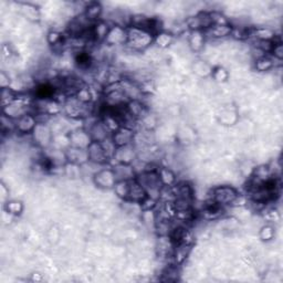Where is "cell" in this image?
I'll list each match as a JSON object with an SVG mask.
<instances>
[{
  "label": "cell",
  "mask_w": 283,
  "mask_h": 283,
  "mask_svg": "<svg viewBox=\"0 0 283 283\" xmlns=\"http://www.w3.org/2000/svg\"><path fill=\"white\" fill-rule=\"evenodd\" d=\"M212 76L217 82H225V81L228 80L229 74H228L227 70L221 68V66H218V68H216V69L213 70Z\"/></svg>",
  "instance_id": "836d02e7"
},
{
  "label": "cell",
  "mask_w": 283,
  "mask_h": 283,
  "mask_svg": "<svg viewBox=\"0 0 283 283\" xmlns=\"http://www.w3.org/2000/svg\"><path fill=\"white\" fill-rule=\"evenodd\" d=\"M163 281L175 282L178 280V270L177 266H169L167 269L163 272Z\"/></svg>",
  "instance_id": "4dcf8cb0"
},
{
  "label": "cell",
  "mask_w": 283,
  "mask_h": 283,
  "mask_svg": "<svg viewBox=\"0 0 283 283\" xmlns=\"http://www.w3.org/2000/svg\"><path fill=\"white\" fill-rule=\"evenodd\" d=\"M186 25L192 31H206V30L212 27L213 22L209 12L202 11L188 18Z\"/></svg>",
  "instance_id": "3957f363"
},
{
  "label": "cell",
  "mask_w": 283,
  "mask_h": 283,
  "mask_svg": "<svg viewBox=\"0 0 283 283\" xmlns=\"http://www.w3.org/2000/svg\"><path fill=\"white\" fill-rule=\"evenodd\" d=\"M250 37H254L257 41H274L277 35L270 28H254L251 29Z\"/></svg>",
  "instance_id": "603a6c76"
},
{
  "label": "cell",
  "mask_w": 283,
  "mask_h": 283,
  "mask_svg": "<svg viewBox=\"0 0 283 283\" xmlns=\"http://www.w3.org/2000/svg\"><path fill=\"white\" fill-rule=\"evenodd\" d=\"M126 111L128 114L135 120H142L147 115V109L141 100H132L126 104Z\"/></svg>",
  "instance_id": "9a60e30c"
},
{
  "label": "cell",
  "mask_w": 283,
  "mask_h": 283,
  "mask_svg": "<svg viewBox=\"0 0 283 283\" xmlns=\"http://www.w3.org/2000/svg\"><path fill=\"white\" fill-rule=\"evenodd\" d=\"M117 181H132L136 178L135 169L131 164L117 163V165L113 168Z\"/></svg>",
  "instance_id": "4fadbf2b"
},
{
  "label": "cell",
  "mask_w": 283,
  "mask_h": 283,
  "mask_svg": "<svg viewBox=\"0 0 283 283\" xmlns=\"http://www.w3.org/2000/svg\"><path fill=\"white\" fill-rule=\"evenodd\" d=\"M134 140V131L127 127H120L117 131L113 133L112 141L115 144L116 148L125 145H130Z\"/></svg>",
  "instance_id": "9c48e42d"
},
{
  "label": "cell",
  "mask_w": 283,
  "mask_h": 283,
  "mask_svg": "<svg viewBox=\"0 0 283 283\" xmlns=\"http://www.w3.org/2000/svg\"><path fill=\"white\" fill-rule=\"evenodd\" d=\"M190 251H192V244L181 243L174 245V249L172 252V258L175 266L182 265L187 259Z\"/></svg>",
  "instance_id": "7c38bea8"
},
{
  "label": "cell",
  "mask_w": 283,
  "mask_h": 283,
  "mask_svg": "<svg viewBox=\"0 0 283 283\" xmlns=\"http://www.w3.org/2000/svg\"><path fill=\"white\" fill-rule=\"evenodd\" d=\"M87 154H89V162L97 165H103L110 159L101 142H92L87 147Z\"/></svg>",
  "instance_id": "277c9868"
},
{
  "label": "cell",
  "mask_w": 283,
  "mask_h": 283,
  "mask_svg": "<svg viewBox=\"0 0 283 283\" xmlns=\"http://www.w3.org/2000/svg\"><path fill=\"white\" fill-rule=\"evenodd\" d=\"M70 143L73 147L87 148L92 143V140L86 130H78L71 133Z\"/></svg>",
  "instance_id": "5bb4252c"
},
{
  "label": "cell",
  "mask_w": 283,
  "mask_h": 283,
  "mask_svg": "<svg viewBox=\"0 0 283 283\" xmlns=\"http://www.w3.org/2000/svg\"><path fill=\"white\" fill-rule=\"evenodd\" d=\"M21 9L22 12L25 17L30 20H33V21H37V20L40 19V13L39 10L35 8V6L31 3H23L21 4Z\"/></svg>",
  "instance_id": "83f0119b"
},
{
  "label": "cell",
  "mask_w": 283,
  "mask_h": 283,
  "mask_svg": "<svg viewBox=\"0 0 283 283\" xmlns=\"http://www.w3.org/2000/svg\"><path fill=\"white\" fill-rule=\"evenodd\" d=\"M154 35L147 30L136 27L127 28L126 45L134 51H144L154 43Z\"/></svg>",
  "instance_id": "6da1fadb"
},
{
  "label": "cell",
  "mask_w": 283,
  "mask_h": 283,
  "mask_svg": "<svg viewBox=\"0 0 283 283\" xmlns=\"http://www.w3.org/2000/svg\"><path fill=\"white\" fill-rule=\"evenodd\" d=\"M74 96L79 101L83 102V103H91L92 97H93V95H92V91L85 85L83 87H81V89L76 92V94Z\"/></svg>",
  "instance_id": "1f68e13d"
},
{
  "label": "cell",
  "mask_w": 283,
  "mask_h": 283,
  "mask_svg": "<svg viewBox=\"0 0 283 283\" xmlns=\"http://www.w3.org/2000/svg\"><path fill=\"white\" fill-rule=\"evenodd\" d=\"M114 158L116 159L117 163L131 164L134 161V158H135V152H134L132 144L122 147H117L114 154Z\"/></svg>",
  "instance_id": "ac0fdd59"
},
{
  "label": "cell",
  "mask_w": 283,
  "mask_h": 283,
  "mask_svg": "<svg viewBox=\"0 0 283 283\" xmlns=\"http://www.w3.org/2000/svg\"><path fill=\"white\" fill-rule=\"evenodd\" d=\"M117 179L115 177L114 171L111 169H102L94 175V183L99 188L111 189L114 188Z\"/></svg>",
  "instance_id": "5b68a950"
},
{
  "label": "cell",
  "mask_w": 283,
  "mask_h": 283,
  "mask_svg": "<svg viewBox=\"0 0 283 283\" xmlns=\"http://www.w3.org/2000/svg\"><path fill=\"white\" fill-rule=\"evenodd\" d=\"M158 175H159V179L163 184V186L165 187H173L175 184H176V175L167 167H159L157 169Z\"/></svg>",
  "instance_id": "cb8c5ba5"
},
{
  "label": "cell",
  "mask_w": 283,
  "mask_h": 283,
  "mask_svg": "<svg viewBox=\"0 0 283 283\" xmlns=\"http://www.w3.org/2000/svg\"><path fill=\"white\" fill-rule=\"evenodd\" d=\"M146 196V192L142 185L136 179H132L130 182V193H128L127 202L140 204Z\"/></svg>",
  "instance_id": "2e32d148"
},
{
  "label": "cell",
  "mask_w": 283,
  "mask_h": 283,
  "mask_svg": "<svg viewBox=\"0 0 283 283\" xmlns=\"http://www.w3.org/2000/svg\"><path fill=\"white\" fill-rule=\"evenodd\" d=\"M103 12V8L99 2H90L84 7L83 14L90 22L95 23L101 20V16Z\"/></svg>",
  "instance_id": "44dd1931"
},
{
  "label": "cell",
  "mask_w": 283,
  "mask_h": 283,
  "mask_svg": "<svg viewBox=\"0 0 283 283\" xmlns=\"http://www.w3.org/2000/svg\"><path fill=\"white\" fill-rule=\"evenodd\" d=\"M275 237V229L271 226H265L260 230V238L264 241H269Z\"/></svg>",
  "instance_id": "e575fe53"
},
{
  "label": "cell",
  "mask_w": 283,
  "mask_h": 283,
  "mask_svg": "<svg viewBox=\"0 0 283 283\" xmlns=\"http://www.w3.org/2000/svg\"><path fill=\"white\" fill-rule=\"evenodd\" d=\"M275 66V62L274 60H272L270 56L268 55H264V56H260L256 60L255 62V68L257 71L259 72H266V71H269Z\"/></svg>",
  "instance_id": "484cf974"
},
{
  "label": "cell",
  "mask_w": 283,
  "mask_h": 283,
  "mask_svg": "<svg viewBox=\"0 0 283 283\" xmlns=\"http://www.w3.org/2000/svg\"><path fill=\"white\" fill-rule=\"evenodd\" d=\"M205 38L206 35L204 31H190L188 38L189 47L195 52H199V51L203 50L205 45Z\"/></svg>",
  "instance_id": "7402d4cb"
},
{
  "label": "cell",
  "mask_w": 283,
  "mask_h": 283,
  "mask_svg": "<svg viewBox=\"0 0 283 283\" xmlns=\"http://www.w3.org/2000/svg\"><path fill=\"white\" fill-rule=\"evenodd\" d=\"M238 196H239V194L238 192H237V189H235L234 187L218 186L213 189L210 199H212L214 203L218 204L219 206L226 207V206L234 205L235 200Z\"/></svg>",
  "instance_id": "7a4b0ae2"
},
{
  "label": "cell",
  "mask_w": 283,
  "mask_h": 283,
  "mask_svg": "<svg viewBox=\"0 0 283 283\" xmlns=\"http://www.w3.org/2000/svg\"><path fill=\"white\" fill-rule=\"evenodd\" d=\"M66 161L70 162L73 165H83L86 162H89V154H87V148H80L71 146L68 151L65 152Z\"/></svg>",
  "instance_id": "52a82bcc"
},
{
  "label": "cell",
  "mask_w": 283,
  "mask_h": 283,
  "mask_svg": "<svg viewBox=\"0 0 283 283\" xmlns=\"http://www.w3.org/2000/svg\"><path fill=\"white\" fill-rule=\"evenodd\" d=\"M231 31H233V25L230 23L228 24H218V25H212L209 29L206 30L205 35H209V37L215 38V39H220L228 37L231 35Z\"/></svg>",
  "instance_id": "d6986e66"
},
{
  "label": "cell",
  "mask_w": 283,
  "mask_h": 283,
  "mask_svg": "<svg viewBox=\"0 0 283 283\" xmlns=\"http://www.w3.org/2000/svg\"><path fill=\"white\" fill-rule=\"evenodd\" d=\"M6 210L10 215H20L23 210V205L17 200H12L6 205Z\"/></svg>",
  "instance_id": "d6a6232c"
},
{
  "label": "cell",
  "mask_w": 283,
  "mask_h": 283,
  "mask_svg": "<svg viewBox=\"0 0 283 283\" xmlns=\"http://www.w3.org/2000/svg\"><path fill=\"white\" fill-rule=\"evenodd\" d=\"M48 42L53 45V47H62L64 44V37L63 34L59 32V31H55V30H52V31H50L48 33Z\"/></svg>",
  "instance_id": "f546056e"
},
{
  "label": "cell",
  "mask_w": 283,
  "mask_h": 283,
  "mask_svg": "<svg viewBox=\"0 0 283 283\" xmlns=\"http://www.w3.org/2000/svg\"><path fill=\"white\" fill-rule=\"evenodd\" d=\"M37 124L38 122L34 114H32V113H27V114H24L16 121V131L21 134L32 133Z\"/></svg>",
  "instance_id": "8fae6325"
},
{
  "label": "cell",
  "mask_w": 283,
  "mask_h": 283,
  "mask_svg": "<svg viewBox=\"0 0 283 283\" xmlns=\"http://www.w3.org/2000/svg\"><path fill=\"white\" fill-rule=\"evenodd\" d=\"M173 190H174L175 199L181 198V199L190 200V202H193V200H194V189L186 182L174 185Z\"/></svg>",
  "instance_id": "ffe728a7"
},
{
  "label": "cell",
  "mask_w": 283,
  "mask_h": 283,
  "mask_svg": "<svg viewBox=\"0 0 283 283\" xmlns=\"http://www.w3.org/2000/svg\"><path fill=\"white\" fill-rule=\"evenodd\" d=\"M130 182L131 181H117L114 186V192L117 197L127 200L128 193H130Z\"/></svg>",
  "instance_id": "4316f807"
},
{
  "label": "cell",
  "mask_w": 283,
  "mask_h": 283,
  "mask_svg": "<svg viewBox=\"0 0 283 283\" xmlns=\"http://www.w3.org/2000/svg\"><path fill=\"white\" fill-rule=\"evenodd\" d=\"M270 53L275 56V59L282 60V58H283V47H282L281 41L276 40V42L274 44V48H272Z\"/></svg>",
  "instance_id": "d590c367"
},
{
  "label": "cell",
  "mask_w": 283,
  "mask_h": 283,
  "mask_svg": "<svg viewBox=\"0 0 283 283\" xmlns=\"http://www.w3.org/2000/svg\"><path fill=\"white\" fill-rule=\"evenodd\" d=\"M173 42V33L167 31H159L154 37V43H156L159 48H167Z\"/></svg>",
  "instance_id": "d4e9b609"
},
{
  "label": "cell",
  "mask_w": 283,
  "mask_h": 283,
  "mask_svg": "<svg viewBox=\"0 0 283 283\" xmlns=\"http://www.w3.org/2000/svg\"><path fill=\"white\" fill-rule=\"evenodd\" d=\"M32 135L34 142L37 143L39 146L42 147H47L48 145H50L51 140H52V135H51V131L49 130V127L45 124H40V123H38L37 126L34 127Z\"/></svg>",
  "instance_id": "30bf717a"
},
{
  "label": "cell",
  "mask_w": 283,
  "mask_h": 283,
  "mask_svg": "<svg viewBox=\"0 0 283 283\" xmlns=\"http://www.w3.org/2000/svg\"><path fill=\"white\" fill-rule=\"evenodd\" d=\"M110 29H111V25L106 21H104V20L101 19L92 25V29H91L92 38H93L94 41H105Z\"/></svg>",
  "instance_id": "e0dca14e"
},
{
  "label": "cell",
  "mask_w": 283,
  "mask_h": 283,
  "mask_svg": "<svg viewBox=\"0 0 283 283\" xmlns=\"http://www.w3.org/2000/svg\"><path fill=\"white\" fill-rule=\"evenodd\" d=\"M18 97V94L16 93V91L12 90L11 87H6V89H2L1 91V104L2 107L7 106L9 104L16 100Z\"/></svg>",
  "instance_id": "f1b7e54d"
},
{
  "label": "cell",
  "mask_w": 283,
  "mask_h": 283,
  "mask_svg": "<svg viewBox=\"0 0 283 283\" xmlns=\"http://www.w3.org/2000/svg\"><path fill=\"white\" fill-rule=\"evenodd\" d=\"M126 39H127V28L122 27V25L113 24L111 25L109 33H107L105 42L109 45H120V44H125Z\"/></svg>",
  "instance_id": "8992f818"
},
{
  "label": "cell",
  "mask_w": 283,
  "mask_h": 283,
  "mask_svg": "<svg viewBox=\"0 0 283 283\" xmlns=\"http://www.w3.org/2000/svg\"><path fill=\"white\" fill-rule=\"evenodd\" d=\"M91 137L92 142H103L109 136V130H107L102 120H95L92 123L89 130H86Z\"/></svg>",
  "instance_id": "ba28073f"
}]
</instances>
